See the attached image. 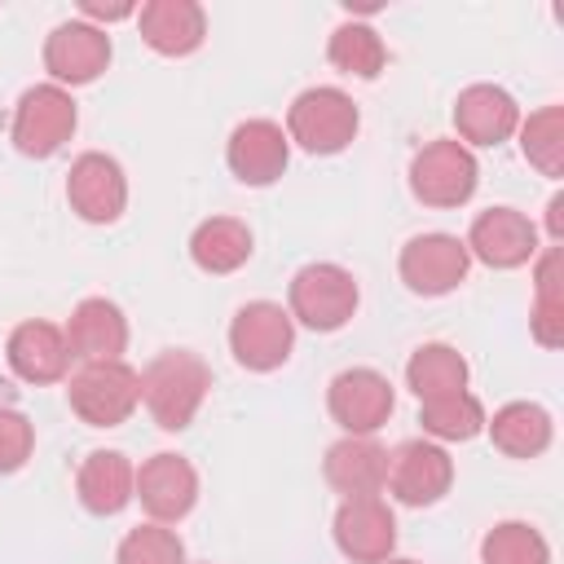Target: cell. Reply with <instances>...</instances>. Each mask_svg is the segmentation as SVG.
<instances>
[{
	"mask_svg": "<svg viewBox=\"0 0 564 564\" xmlns=\"http://www.w3.org/2000/svg\"><path fill=\"white\" fill-rule=\"evenodd\" d=\"M132 13H137L132 4H101V0H84V4H79V18L93 22V26H101V22L110 26V22H123V18H132Z\"/></svg>",
	"mask_w": 564,
	"mask_h": 564,
	"instance_id": "33",
	"label": "cell"
},
{
	"mask_svg": "<svg viewBox=\"0 0 564 564\" xmlns=\"http://www.w3.org/2000/svg\"><path fill=\"white\" fill-rule=\"evenodd\" d=\"M520 154L551 181L564 176V106H542L520 119Z\"/></svg>",
	"mask_w": 564,
	"mask_h": 564,
	"instance_id": "29",
	"label": "cell"
},
{
	"mask_svg": "<svg viewBox=\"0 0 564 564\" xmlns=\"http://www.w3.org/2000/svg\"><path fill=\"white\" fill-rule=\"evenodd\" d=\"M529 330L542 348H560L564 339V295H560V247H542L533 256V313Z\"/></svg>",
	"mask_w": 564,
	"mask_h": 564,
	"instance_id": "27",
	"label": "cell"
},
{
	"mask_svg": "<svg viewBox=\"0 0 564 564\" xmlns=\"http://www.w3.org/2000/svg\"><path fill=\"white\" fill-rule=\"evenodd\" d=\"M79 110L75 97L57 84H31L18 106H13V123H9V141L18 154L26 159H53L70 137H75Z\"/></svg>",
	"mask_w": 564,
	"mask_h": 564,
	"instance_id": "6",
	"label": "cell"
},
{
	"mask_svg": "<svg viewBox=\"0 0 564 564\" xmlns=\"http://www.w3.org/2000/svg\"><path fill=\"white\" fill-rule=\"evenodd\" d=\"M326 410L344 427V436H375L392 419L397 392H392L388 375H379L375 366H348L330 379Z\"/></svg>",
	"mask_w": 564,
	"mask_h": 564,
	"instance_id": "9",
	"label": "cell"
},
{
	"mask_svg": "<svg viewBox=\"0 0 564 564\" xmlns=\"http://www.w3.org/2000/svg\"><path fill=\"white\" fill-rule=\"evenodd\" d=\"M229 352L242 370L269 375L295 352V322L273 300H247L229 322Z\"/></svg>",
	"mask_w": 564,
	"mask_h": 564,
	"instance_id": "7",
	"label": "cell"
},
{
	"mask_svg": "<svg viewBox=\"0 0 564 564\" xmlns=\"http://www.w3.org/2000/svg\"><path fill=\"white\" fill-rule=\"evenodd\" d=\"M546 238H551V242L564 238V194H555V198L546 203Z\"/></svg>",
	"mask_w": 564,
	"mask_h": 564,
	"instance_id": "34",
	"label": "cell"
},
{
	"mask_svg": "<svg viewBox=\"0 0 564 564\" xmlns=\"http://www.w3.org/2000/svg\"><path fill=\"white\" fill-rule=\"evenodd\" d=\"M66 203L88 225H115L128 207V176L119 159L101 150H84L66 172Z\"/></svg>",
	"mask_w": 564,
	"mask_h": 564,
	"instance_id": "14",
	"label": "cell"
},
{
	"mask_svg": "<svg viewBox=\"0 0 564 564\" xmlns=\"http://www.w3.org/2000/svg\"><path fill=\"white\" fill-rule=\"evenodd\" d=\"M212 392V366L189 348H167L141 370V405L163 432H185Z\"/></svg>",
	"mask_w": 564,
	"mask_h": 564,
	"instance_id": "1",
	"label": "cell"
},
{
	"mask_svg": "<svg viewBox=\"0 0 564 564\" xmlns=\"http://www.w3.org/2000/svg\"><path fill=\"white\" fill-rule=\"evenodd\" d=\"M326 62L352 79H379L388 66V44L370 22H339L326 40Z\"/></svg>",
	"mask_w": 564,
	"mask_h": 564,
	"instance_id": "26",
	"label": "cell"
},
{
	"mask_svg": "<svg viewBox=\"0 0 564 564\" xmlns=\"http://www.w3.org/2000/svg\"><path fill=\"white\" fill-rule=\"evenodd\" d=\"M485 405L476 392H454L441 401H419V427L427 441L445 445V441H471L485 432Z\"/></svg>",
	"mask_w": 564,
	"mask_h": 564,
	"instance_id": "28",
	"label": "cell"
},
{
	"mask_svg": "<svg viewBox=\"0 0 564 564\" xmlns=\"http://www.w3.org/2000/svg\"><path fill=\"white\" fill-rule=\"evenodd\" d=\"M322 476L344 498H379L388 485V449L375 436H339L322 458Z\"/></svg>",
	"mask_w": 564,
	"mask_h": 564,
	"instance_id": "21",
	"label": "cell"
},
{
	"mask_svg": "<svg viewBox=\"0 0 564 564\" xmlns=\"http://www.w3.org/2000/svg\"><path fill=\"white\" fill-rule=\"evenodd\" d=\"M467 357L454 348V344H419L405 361V388L419 397V401H441V397H454V392H467Z\"/></svg>",
	"mask_w": 564,
	"mask_h": 564,
	"instance_id": "25",
	"label": "cell"
},
{
	"mask_svg": "<svg viewBox=\"0 0 564 564\" xmlns=\"http://www.w3.org/2000/svg\"><path fill=\"white\" fill-rule=\"evenodd\" d=\"M115 564H185V542L167 524H137L123 533Z\"/></svg>",
	"mask_w": 564,
	"mask_h": 564,
	"instance_id": "31",
	"label": "cell"
},
{
	"mask_svg": "<svg viewBox=\"0 0 564 564\" xmlns=\"http://www.w3.org/2000/svg\"><path fill=\"white\" fill-rule=\"evenodd\" d=\"M251 251H256V238H251L247 220H238V216H207L189 234V260H194V269H203L212 278L238 273L251 260Z\"/></svg>",
	"mask_w": 564,
	"mask_h": 564,
	"instance_id": "24",
	"label": "cell"
},
{
	"mask_svg": "<svg viewBox=\"0 0 564 564\" xmlns=\"http://www.w3.org/2000/svg\"><path fill=\"white\" fill-rule=\"evenodd\" d=\"M31 449H35V423L22 410L0 405V476L22 471Z\"/></svg>",
	"mask_w": 564,
	"mask_h": 564,
	"instance_id": "32",
	"label": "cell"
},
{
	"mask_svg": "<svg viewBox=\"0 0 564 564\" xmlns=\"http://www.w3.org/2000/svg\"><path fill=\"white\" fill-rule=\"evenodd\" d=\"M476 185H480V163L458 137H436L410 159V194L423 207H436V212L463 207L471 203Z\"/></svg>",
	"mask_w": 564,
	"mask_h": 564,
	"instance_id": "4",
	"label": "cell"
},
{
	"mask_svg": "<svg viewBox=\"0 0 564 564\" xmlns=\"http://www.w3.org/2000/svg\"><path fill=\"white\" fill-rule=\"evenodd\" d=\"M383 564H423V560H397V555H392V560H383Z\"/></svg>",
	"mask_w": 564,
	"mask_h": 564,
	"instance_id": "35",
	"label": "cell"
},
{
	"mask_svg": "<svg viewBox=\"0 0 564 564\" xmlns=\"http://www.w3.org/2000/svg\"><path fill=\"white\" fill-rule=\"evenodd\" d=\"M361 110L344 88L313 84L286 106V141L300 145L304 154H339L357 141Z\"/></svg>",
	"mask_w": 564,
	"mask_h": 564,
	"instance_id": "2",
	"label": "cell"
},
{
	"mask_svg": "<svg viewBox=\"0 0 564 564\" xmlns=\"http://www.w3.org/2000/svg\"><path fill=\"white\" fill-rule=\"evenodd\" d=\"M449 485H454V458L445 445L414 436L388 454V485L383 489L401 507H432L449 494Z\"/></svg>",
	"mask_w": 564,
	"mask_h": 564,
	"instance_id": "10",
	"label": "cell"
},
{
	"mask_svg": "<svg viewBox=\"0 0 564 564\" xmlns=\"http://www.w3.org/2000/svg\"><path fill=\"white\" fill-rule=\"evenodd\" d=\"M110 57H115V48H110L106 26H93L84 18L57 22L48 31V40H44V70L53 75L57 88L93 84L110 66Z\"/></svg>",
	"mask_w": 564,
	"mask_h": 564,
	"instance_id": "13",
	"label": "cell"
},
{
	"mask_svg": "<svg viewBox=\"0 0 564 564\" xmlns=\"http://www.w3.org/2000/svg\"><path fill=\"white\" fill-rule=\"evenodd\" d=\"M137 31L159 57H189L207 40V13L198 0H145L137 9Z\"/></svg>",
	"mask_w": 564,
	"mask_h": 564,
	"instance_id": "19",
	"label": "cell"
},
{
	"mask_svg": "<svg viewBox=\"0 0 564 564\" xmlns=\"http://www.w3.org/2000/svg\"><path fill=\"white\" fill-rule=\"evenodd\" d=\"M520 128V106L507 88L498 84H467L454 101V132L458 141L471 145H502Z\"/></svg>",
	"mask_w": 564,
	"mask_h": 564,
	"instance_id": "18",
	"label": "cell"
},
{
	"mask_svg": "<svg viewBox=\"0 0 564 564\" xmlns=\"http://www.w3.org/2000/svg\"><path fill=\"white\" fill-rule=\"evenodd\" d=\"M66 401L88 427H119L141 405V370L128 361H88L70 375Z\"/></svg>",
	"mask_w": 564,
	"mask_h": 564,
	"instance_id": "5",
	"label": "cell"
},
{
	"mask_svg": "<svg viewBox=\"0 0 564 564\" xmlns=\"http://www.w3.org/2000/svg\"><path fill=\"white\" fill-rule=\"evenodd\" d=\"M330 533L339 555L352 564H383L397 551V516L383 498H344Z\"/></svg>",
	"mask_w": 564,
	"mask_h": 564,
	"instance_id": "15",
	"label": "cell"
},
{
	"mask_svg": "<svg viewBox=\"0 0 564 564\" xmlns=\"http://www.w3.org/2000/svg\"><path fill=\"white\" fill-rule=\"evenodd\" d=\"M357 304H361L357 278L344 264H330V260L304 264L291 278V286H286V313H291V322L295 326H308L317 335L344 330L352 322Z\"/></svg>",
	"mask_w": 564,
	"mask_h": 564,
	"instance_id": "3",
	"label": "cell"
},
{
	"mask_svg": "<svg viewBox=\"0 0 564 564\" xmlns=\"http://www.w3.org/2000/svg\"><path fill=\"white\" fill-rule=\"evenodd\" d=\"M137 467L119 449H93L75 471V494L88 516H119L132 502Z\"/></svg>",
	"mask_w": 564,
	"mask_h": 564,
	"instance_id": "22",
	"label": "cell"
},
{
	"mask_svg": "<svg viewBox=\"0 0 564 564\" xmlns=\"http://www.w3.org/2000/svg\"><path fill=\"white\" fill-rule=\"evenodd\" d=\"M480 564H551V546L529 520H498L480 538Z\"/></svg>",
	"mask_w": 564,
	"mask_h": 564,
	"instance_id": "30",
	"label": "cell"
},
{
	"mask_svg": "<svg viewBox=\"0 0 564 564\" xmlns=\"http://www.w3.org/2000/svg\"><path fill=\"white\" fill-rule=\"evenodd\" d=\"M62 330H66L70 357H79L84 366L88 361H123V352H128V317L106 295L79 300Z\"/></svg>",
	"mask_w": 564,
	"mask_h": 564,
	"instance_id": "20",
	"label": "cell"
},
{
	"mask_svg": "<svg viewBox=\"0 0 564 564\" xmlns=\"http://www.w3.org/2000/svg\"><path fill=\"white\" fill-rule=\"evenodd\" d=\"M397 273H401L410 295L436 300V295H449L467 282L471 256H467L458 234H414L397 256Z\"/></svg>",
	"mask_w": 564,
	"mask_h": 564,
	"instance_id": "8",
	"label": "cell"
},
{
	"mask_svg": "<svg viewBox=\"0 0 564 564\" xmlns=\"http://www.w3.org/2000/svg\"><path fill=\"white\" fill-rule=\"evenodd\" d=\"M4 361L9 370L22 379V383H62L66 370H70V344H66V330L44 322V317H26L9 330L4 339Z\"/></svg>",
	"mask_w": 564,
	"mask_h": 564,
	"instance_id": "17",
	"label": "cell"
},
{
	"mask_svg": "<svg viewBox=\"0 0 564 564\" xmlns=\"http://www.w3.org/2000/svg\"><path fill=\"white\" fill-rule=\"evenodd\" d=\"M132 498L141 502V511L154 520V524H176L194 511L198 502V471L185 454H172V449H159L150 454L141 467H137V489Z\"/></svg>",
	"mask_w": 564,
	"mask_h": 564,
	"instance_id": "12",
	"label": "cell"
},
{
	"mask_svg": "<svg viewBox=\"0 0 564 564\" xmlns=\"http://www.w3.org/2000/svg\"><path fill=\"white\" fill-rule=\"evenodd\" d=\"M485 432H489L498 454H507V458H538L555 441V419L538 401H507V405L494 410V419H485Z\"/></svg>",
	"mask_w": 564,
	"mask_h": 564,
	"instance_id": "23",
	"label": "cell"
},
{
	"mask_svg": "<svg viewBox=\"0 0 564 564\" xmlns=\"http://www.w3.org/2000/svg\"><path fill=\"white\" fill-rule=\"evenodd\" d=\"M225 163L242 185L264 189L286 172L291 141H286L282 123H273V119H242L225 141Z\"/></svg>",
	"mask_w": 564,
	"mask_h": 564,
	"instance_id": "16",
	"label": "cell"
},
{
	"mask_svg": "<svg viewBox=\"0 0 564 564\" xmlns=\"http://www.w3.org/2000/svg\"><path fill=\"white\" fill-rule=\"evenodd\" d=\"M463 247H467L471 260H480L485 269H498V273L524 269L542 251L538 247V225L524 212H516V207H485V212H476Z\"/></svg>",
	"mask_w": 564,
	"mask_h": 564,
	"instance_id": "11",
	"label": "cell"
}]
</instances>
